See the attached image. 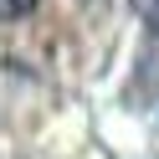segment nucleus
I'll use <instances>...</instances> for the list:
<instances>
[{"mask_svg": "<svg viewBox=\"0 0 159 159\" xmlns=\"http://www.w3.org/2000/svg\"><path fill=\"white\" fill-rule=\"evenodd\" d=\"M36 11V0H0V21H21Z\"/></svg>", "mask_w": 159, "mask_h": 159, "instance_id": "1", "label": "nucleus"}]
</instances>
